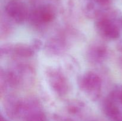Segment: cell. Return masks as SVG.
<instances>
[{
  "instance_id": "6da1fadb",
  "label": "cell",
  "mask_w": 122,
  "mask_h": 121,
  "mask_svg": "<svg viewBox=\"0 0 122 121\" xmlns=\"http://www.w3.org/2000/svg\"><path fill=\"white\" fill-rule=\"evenodd\" d=\"M5 11L10 17L18 23L22 22L27 15V9L23 2L19 1H11L5 7Z\"/></svg>"
},
{
  "instance_id": "7a4b0ae2",
  "label": "cell",
  "mask_w": 122,
  "mask_h": 121,
  "mask_svg": "<svg viewBox=\"0 0 122 121\" xmlns=\"http://www.w3.org/2000/svg\"><path fill=\"white\" fill-rule=\"evenodd\" d=\"M98 27L105 36L110 39H117L120 36L119 28L108 20H102L98 23Z\"/></svg>"
},
{
  "instance_id": "3957f363",
  "label": "cell",
  "mask_w": 122,
  "mask_h": 121,
  "mask_svg": "<svg viewBox=\"0 0 122 121\" xmlns=\"http://www.w3.org/2000/svg\"><path fill=\"white\" fill-rule=\"evenodd\" d=\"M83 84L85 88H86L89 90L99 89L101 85V81L96 75L89 74L85 77L83 79Z\"/></svg>"
},
{
  "instance_id": "277c9868",
  "label": "cell",
  "mask_w": 122,
  "mask_h": 121,
  "mask_svg": "<svg viewBox=\"0 0 122 121\" xmlns=\"http://www.w3.org/2000/svg\"><path fill=\"white\" fill-rule=\"evenodd\" d=\"M104 110V112L107 115V116L112 118L113 121L121 115L119 108L115 104H113V103H110V102L105 104Z\"/></svg>"
},
{
  "instance_id": "5b68a950",
  "label": "cell",
  "mask_w": 122,
  "mask_h": 121,
  "mask_svg": "<svg viewBox=\"0 0 122 121\" xmlns=\"http://www.w3.org/2000/svg\"><path fill=\"white\" fill-rule=\"evenodd\" d=\"M25 121H47L45 115L41 112H35L29 113Z\"/></svg>"
},
{
  "instance_id": "8992f818",
  "label": "cell",
  "mask_w": 122,
  "mask_h": 121,
  "mask_svg": "<svg viewBox=\"0 0 122 121\" xmlns=\"http://www.w3.org/2000/svg\"><path fill=\"white\" fill-rule=\"evenodd\" d=\"M93 1L98 4L101 5H109L112 2V0H93Z\"/></svg>"
},
{
  "instance_id": "52a82bcc",
  "label": "cell",
  "mask_w": 122,
  "mask_h": 121,
  "mask_svg": "<svg viewBox=\"0 0 122 121\" xmlns=\"http://www.w3.org/2000/svg\"><path fill=\"white\" fill-rule=\"evenodd\" d=\"M113 121H122V115H120L119 117Z\"/></svg>"
},
{
  "instance_id": "ba28073f",
  "label": "cell",
  "mask_w": 122,
  "mask_h": 121,
  "mask_svg": "<svg viewBox=\"0 0 122 121\" xmlns=\"http://www.w3.org/2000/svg\"><path fill=\"white\" fill-rule=\"evenodd\" d=\"M0 121H7V119H5V118H4V117H2V116H1V120H0Z\"/></svg>"
},
{
  "instance_id": "9c48e42d",
  "label": "cell",
  "mask_w": 122,
  "mask_h": 121,
  "mask_svg": "<svg viewBox=\"0 0 122 121\" xmlns=\"http://www.w3.org/2000/svg\"><path fill=\"white\" fill-rule=\"evenodd\" d=\"M120 101H121V103H122V93H121V94H120Z\"/></svg>"
}]
</instances>
